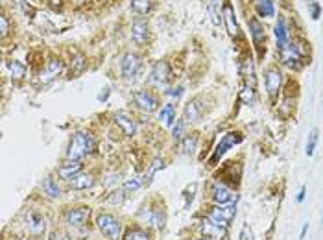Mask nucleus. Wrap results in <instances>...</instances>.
I'll return each mask as SVG.
<instances>
[{"instance_id": "ea45409f", "label": "nucleus", "mask_w": 323, "mask_h": 240, "mask_svg": "<svg viewBox=\"0 0 323 240\" xmlns=\"http://www.w3.org/2000/svg\"><path fill=\"white\" fill-rule=\"evenodd\" d=\"M207 222H211L212 225H218V227H225L227 229V225H229V222L221 220V218H218V216H214V214H207Z\"/></svg>"}, {"instance_id": "412c9836", "label": "nucleus", "mask_w": 323, "mask_h": 240, "mask_svg": "<svg viewBox=\"0 0 323 240\" xmlns=\"http://www.w3.org/2000/svg\"><path fill=\"white\" fill-rule=\"evenodd\" d=\"M28 229L32 235H41L46 229V220L39 212H32L30 218H28Z\"/></svg>"}, {"instance_id": "b1692460", "label": "nucleus", "mask_w": 323, "mask_h": 240, "mask_svg": "<svg viewBox=\"0 0 323 240\" xmlns=\"http://www.w3.org/2000/svg\"><path fill=\"white\" fill-rule=\"evenodd\" d=\"M242 76H244V80H246V85L255 89V69H253L251 57L244 59V63H242Z\"/></svg>"}, {"instance_id": "2f4dec72", "label": "nucleus", "mask_w": 323, "mask_h": 240, "mask_svg": "<svg viewBox=\"0 0 323 240\" xmlns=\"http://www.w3.org/2000/svg\"><path fill=\"white\" fill-rule=\"evenodd\" d=\"M163 168V159H153L152 161V165H150V168H148V172L144 174V177H142V181H144V185H148L150 181H152V177L157 174V170H161Z\"/></svg>"}, {"instance_id": "a211bd4d", "label": "nucleus", "mask_w": 323, "mask_h": 240, "mask_svg": "<svg viewBox=\"0 0 323 240\" xmlns=\"http://www.w3.org/2000/svg\"><path fill=\"white\" fill-rule=\"evenodd\" d=\"M68 185L72 187L74 190H87V189H91L92 185H94V179H92L91 174H80L74 175L72 179H68Z\"/></svg>"}, {"instance_id": "f8f14e48", "label": "nucleus", "mask_w": 323, "mask_h": 240, "mask_svg": "<svg viewBox=\"0 0 323 240\" xmlns=\"http://www.w3.org/2000/svg\"><path fill=\"white\" fill-rule=\"evenodd\" d=\"M61 70H63V61L61 59H50L48 63H46V67L41 70V82L43 83H48L52 82V80H55L59 74H61Z\"/></svg>"}, {"instance_id": "0eeeda50", "label": "nucleus", "mask_w": 323, "mask_h": 240, "mask_svg": "<svg viewBox=\"0 0 323 240\" xmlns=\"http://www.w3.org/2000/svg\"><path fill=\"white\" fill-rule=\"evenodd\" d=\"M221 17H223V22H225V26H227L229 35L238 37L240 30H238V24H237V15H235V9L231 6V2H225V4L221 6Z\"/></svg>"}, {"instance_id": "79ce46f5", "label": "nucleus", "mask_w": 323, "mask_h": 240, "mask_svg": "<svg viewBox=\"0 0 323 240\" xmlns=\"http://www.w3.org/2000/svg\"><path fill=\"white\" fill-rule=\"evenodd\" d=\"M166 94L177 100V98H179V96L183 94V87H177V89H170V91H166Z\"/></svg>"}, {"instance_id": "a19ab883", "label": "nucleus", "mask_w": 323, "mask_h": 240, "mask_svg": "<svg viewBox=\"0 0 323 240\" xmlns=\"http://www.w3.org/2000/svg\"><path fill=\"white\" fill-rule=\"evenodd\" d=\"M240 240H255V235H253V231L249 225H244L242 231H240Z\"/></svg>"}, {"instance_id": "a18cd8bd", "label": "nucleus", "mask_w": 323, "mask_h": 240, "mask_svg": "<svg viewBox=\"0 0 323 240\" xmlns=\"http://www.w3.org/2000/svg\"><path fill=\"white\" fill-rule=\"evenodd\" d=\"M305 194H306V189L303 187V189L299 190V194H297V202H299V203H301V202L305 200Z\"/></svg>"}, {"instance_id": "ddd939ff", "label": "nucleus", "mask_w": 323, "mask_h": 240, "mask_svg": "<svg viewBox=\"0 0 323 240\" xmlns=\"http://www.w3.org/2000/svg\"><path fill=\"white\" fill-rule=\"evenodd\" d=\"M249 32H251V39H253V45L257 46L258 50H262V46L266 43V32L264 26L258 22V18H251L249 20Z\"/></svg>"}, {"instance_id": "aec40b11", "label": "nucleus", "mask_w": 323, "mask_h": 240, "mask_svg": "<svg viewBox=\"0 0 323 240\" xmlns=\"http://www.w3.org/2000/svg\"><path fill=\"white\" fill-rule=\"evenodd\" d=\"M142 218H146V223L153 225V227H163L165 225V214L157 209H144L140 212Z\"/></svg>"}, {"instance_id": "bb28decb", "label": "nucleus", "mask_w": 323, "mask_h": 240, "mask_svg": "<svg viewBox=\"0 0 323 240\" xmlns=\"http://www.w3.org/2000/svg\"><path fill=\"white\" fill-rule=\"evenodd\" d=\"M41 187H43L45 194H48L50 198H59V196H61V189L57 187V183H55L52 177H45Z\"/></svg>"}, {"instance_id": "c9c22d12", "label": "nucleus", "mask_w": 323, "mask_h": 240, "mask_svg": "<svg viewBox=\"0 0 323 240\" xmlns=\"http://www.w3.org/2000/svg\"><path fill=\"white\" fill-rule=\"evenodd\" d=\"M142 185H144V181H142L140 177H131V179H126V181H124V190H126V192H129V190L133 192V190L140 189Z\"/></svg>"}, {"instance_id": "09e8293b", "label": "nucleus", "mask_w": 323, "mask_h": 240, "mask_svg": "<svg viewBox=\"0 0 323 240\" xmlns=\"http://www.w3.org/2000/svg\"><path fill=\"white\" fill-rule=\"evenodd\" d=\"M76 2H78V4H83V2H85V0H76Z\"/></svg>"}, {"instance_id": "37998d69", "label": "nucleus", "mask_w": 323, "mask_h": 240, "mask_svg": "<svg viewBox=\"0 0 323 240\" xmlns=\"http://www.w3.org/2000/svg\"><path fill=\"white\" fill-rule=\"evenodd\" d=\"M0 24H2V37H6L8 35V32H9L8 18H6V15H2V18H0Z\"/></svg>"}, {"instance_id": "f704fd0d", "label": "nucleus", "mask_w": 323, "mask_h": 240, "mask_svg": "<svg viewBox=\"0 0 323 240\" xmlns=\"http://www.w3.org/2000/svg\"><path fill=\"white\" fill-rule=\"evenodd\" d=\"M172 137H174V140H183L185 138V119L175 120L174 129H172Z\"/></svg>"}, {"instance_id": "dca6fc26", "label": "nucleus", "mask_w": 323, "mask_h": 240, "mask_svg": "<svg viewBox=\"0 0 323 240\" xmlns=\"http://www.w3.org/2000/svg\"><path fill=\"white\" fill-rule=\"evenodd\" d=\"M211 214L214 216H218L221 220L225 222H231L235 218V214H237V207H235V203H223V205H216V207H212L211 209Z\"/></svg>"}, {"instance_id": "f3484780", "label": "nucleus", "mask_w": 323, "mask_h": 240, "mask_svg": "<svg viewBox=\"0 0 323 240\" xmlns=\"http://www.w3.org/2000/svg\"><path fill=\"white\" fill-rule=\"evenodd\" d=\"M202 113H203V109H202V105H200V100H192L185 105L183 119H185V122H198L200 117H202Z\"/></svg>"}, {"instance_id": "4c0bfd02", "label": "nucleus", "mask_w": 323, "mask_h": 240, "mask_svg": "<svg viewBox=\"0 0 323 240\" xmlns=\"http://www.w3.org/2000/svg\"><path fill=\"white\" fill-rule=\"evenodd\" d=\"M240 100L249 105L251 102L255 100V89H253V87H248V85H246V87L242 89V92H240Z\"/></svg>"}, {"instance_id": "de8ad7c7", "label": "nucleus", "mask_w": 323, "mask_h": 240, "mask_svg": "<svg viewBox=\"0 0 323 240\" xmlns=\"http://www.w3.org/2000/svg\"><path fill=\"white\" fill-rule=\"evenodd\" d=\"M50 4H52V6H59V4H61V0H50Z\"/></svg>"}, {"instance_id": "c03bdc74", "label": "nucleus", "mask_w": 323, "mask_h": 240, "mask_svg": "<svg viewBox=\"0 0 323 240\" xmlns=\"http://www.w3.org/2000/svg\"><path fill=\"white\" fill-rule=\"evenodd\" d=\"M48 240H70L67 235H63V233H59V231H55V233H52L50 235V239Z\"/></svg>"}, {"instance_id": "8fccbe9b", "label": "nucleus", "mask_w": 323, "mask_h": 240, "mask_svg": "<svg viewBox=\"0 0 323 240\" xmlns=\"http://www.w3.org/2000/svg\"><path fill=\"white\" fill-rule=\"evenodd\" d=\"M198 240H209V239H198Z\"/></svg>"}, {"instance_id": "423d86ee", "label": "nucleus", "mask_w": 323, "mask_h": 240, "mask_svg": "<svg viewBox=\"0 0 323 240\" xmlns=\"http://www.w3.org/2000/svg\"><path fill=\"white\" fill-rule=\"evenodd\" d=\"M133 102H135V105H137L138 109L146 111V113H153L157 109V105H159L155 96L150 94L148 91H144V89L133 92Z\"/></svg>"}, {"instance_id": "7ed1b4c3", "label": "nucleus", "mask_w": 323, "mask_h": 240, "mask_svg": "<svg viewBox=\"0 0 323 240\" xmlns=\"http://www.w3.org/2000/svg\"><path fill=\"white\" fill-rule=\"evenodd\" d=\"M96 225H98V229L105 239L117 240L120 237V222L111 214H98Z\"/></svg>"}, {"instance_id": "6ab92c4d", "label": "nucleus", "mask_w": 323, "mask_h": 240, "mask_svg": "<svg viewBox=\"0 0 323 240\" xmlns=\"http://www.w3.org/2000/svg\"><path fill=\"white\" fill-rule=\"evenodd\" d=\"M82 172V163L80 161H68L67 165H63L59 170H57V174H59V177L61 179H65V181H68V179H72L74 175H78Z\"/></svg>"}, {"instance_id": "4468645a", "label": "nucleus", "mask_w": 323, "mask_h": 240, "mask_svg": "<svg viewBox=\"0 0 323 240\" xmlns=\"http://www.w3.org/2000/svg\"><path fill=\"white\" fill-rule=\"evenodd\" d=\"M115 122H117V126H119L122 131H124V135L126 137H133L135 135V131H137V124H135V120L133 117H129L126 113H117L115 115Z\"/></svg>"}, {"instance_id": "6e6552de", "label": "nucleus", "mask_w": 323, "mask_h": 240, "mask_svg": "<svg viewBox=\"0 0 323 240\" xmlns=\"http://www.w3.org/2000/svg\"><path fill=\"white\" fill-rule=\"evenodd\" d=\"M211 198L216 205H223V203H231L235 200V194L229 187H225L223 183H214L211 190Z\"/></svg>"}, {"instance_id": "58836bf2", "label": "nucleus", "mask_w": 323, "mask_h": 240, "mask_svg": "<svg viewBox=\"0 0 323 240\" xmlns=\"http://www.w3.org/2000/svg\"><path fill=\"white\" fill-rule=\"evenodd\" d=\"M126 190L122 189V190H115V192H111V196H109V200L107 202L111 203V205H120V203L124 202V198H126Z\"/></svg>"}, {"instance_id": "2eb2a0df", "label": "nucleus", "mask_w": 323, "mask_h": 240, "mask_svg": "<svg viewBox=\"0 0 323 240\" xmlns=\"http://www.w3.org/2000/svg\"><path fill=\"white\" fill-rule=\"evenodd\" d=\"M168 78H170V69H168V65L165 61H157L153 65V69H152V72H150V82L155 83V85H163V83L168 82Z\"/></svg>"}, {"instance_id": "393cba45", "label": "nucleus", "mask_w": 323, "mask_h": 240, "mask_svg": "<svg viewBox=\"0 0 323 240\" xmlns=\"http://www.w3.org/2000/svg\"><path fill=\"white\" fill-rule=\"evenodd\" d=\"M159 120H163L165 126H174L175 111H174V105H172V103H166V105L161 107V111H159Z\"/></svg>"}, {"instance_id": "72a5a7b5", "label": "nucleus", "mask_w": 323, "mask_h": 240, "mask_svg": "<svg viewBox=\"0 0 323 240\" xmlns=\"http://www.w3.org/2000/svg\"><path fill=\"white\" fill-rule=\"evenodd\" d=\"M196 142H198V137H196V133L192 135H187V137L181 140V146H183V152L185 154H192L194 148H196Z\"/></svg>"}, {"instance_id": "e433bc0d", "label": "nucleus", "mask_w": 323, "mask_h": 240, "mask_svg": "<svg viewBox=\"0 0 323 240\" xmlns=\"http://www.w3.org/2000/svg\"><path fill=\"white\" fill-rule=\"evenodd\" d=\"M316 144H318V129H312L308 135V140H306V155H312Z\"/></svg>"}, {"instance_id": "5701e85b", "label": "nucleus", "mask_w": 323, "mask_h": 240, "mask_svg": "<svg viewBox=\"0 0 323 240\" xmlns=\"http://www.w3.org/2000/svg\"><path fill=\"white\" fill-rule=\"evenodd\" d=\"M202 231H203V235H205V239H209V240H221L225 237V227L212 225L211 222H207V220L203 222Z\"/></svg>"}, {"instance_id": "473e14b6", "label": "nucleus", "mask_w": 323, "mask_h": 240, "mask_svg": "<svg viewBox=\"0 0 323 240\" xmlns=\"http://www.w3.org/2000/svg\"><path fill=\"white\" fill-rule=\"evenodd\" d=\"M9 72H11V78L13 80H20V78H24V74H26V67L22 63H18V61H9Z\"/></svg>"}, {"instance_id": "a878e982", "label": "nucleus", "mask_w": 323, "mask_h": 240, "mask_svg": "<svg viewBox=\"0 0 323 240\" xmlns=\"http://www.w3.org/2000/svg\"><path fill=\"white\" fill-rule=\"evenodd\" d=\"M255 8L260 17H273V13H275L272 0H255Z\"/></svg>"}, {"instance_id": "c85d7f7f", "label": "nucleus", "mask_w": 323, "mask_h": 240, "mask_svg": "<svg viewBox=\"0 0 323 240\" xmlns=\"http://www.w3.org/2000/svg\"><path fill=\"white\" fill-rule=\"evenodd\" d=\"M153 8V0H131V9L138 15H146Z\"/></svg>"}, {"instance_id": "4be33fe9", "label": "nucleus", "mask_w": 323, "mask_h": 240, "mask_svg": "<svg viewBox=\"0 0 323 240\" xmlns=\"http://www.w3.org/2000/svg\"><path fill=\"white\" fill-rule=\"evenodd\" d=\"M275 41H277V48L283 50L290 41H288V28H286L285 18H279L275 24Z\"/></svg>"}, {"instance_id": "9d476101", "label": "nucleus", "mask_w": 323, "mask_h": 240, "mask_svg": "<svg viewBox=\"0 0 323 240\" xmlns=\"http://www.w3.org/2000/svg\"><path fill=\"white\" fill-rule=\"evenodd\" d=\"M89 218V209L87 207H76V209H68L65 212V222L72 227H80L85 223V220Z\"/></svg>"}, {"instance_id": "9b49d317", "label": "nucleus", "mask_w": 323, "mask_h": 240, "mask_svg": "<svg viewBox=\"0 0 323 240\" xmlns=\"http://www.w3.org/2000/svg\"><path fill=\"white\" fill-rule=\"evenodd\" d=\"M264 80H266L268 94L273 98L279 92V89H281V85H283V74H281L279 69H270V70H266V78Z\"/></svg>"}, {"instance_id": "f03ea898", "label": "nucleus", "mask_w": 323, "mask_h": 240, "mask_svg": "<svg viewBox=\"0 0 323 240\" xmlns=\"http://www.w3.org/2000/svg\"><path fill=\"white\" fill-rule=\"evenodd\" d=\"M279 55H281V63L285 65V67L299 69L305 57V45L295 43V41L294 43H288L283 50H279Z\"/></svg>"}, {"instance_id": "f257e3e1", "label": "nucleus", "mask_w": 323, "mask_h": 240, "mask_svg": "<svg viewBox=\"0 0 323 240\" xmlns=\"http://www.w3.org/2000/svg\"><path fill=\"white\" fill-rule=\"evenodd\" d=\"M92 150H94V140H92L91 133H87V131H78V133H74L72 140H70V144H68L67 159H68V161H80L82 157L89 155Z\"/></svg>"}, {"instance_id": "1a4fd4ad", "label": "nucleus", "mask_w": 323, "mask_h": 240, "mask_svg": "<svg viewBox=\"0 0 323 240\" xmlns=\"http://www.w3.org/2000/svg\"><path fill=\"white\" fill-rule=\"evenodd\" d=\"M148 35H150V28L144 20H135L131 24V39L137 46H144L148 43Z\"/></svg>"}, {"instance_id": "cd10ccee", "label": "nucleus", "mask_w": 323, "mask_h": 240, "mask_svg": "<svg viewBox=\"0 0 323 240\" xmlns=\"http://www.w3.org/2000/svg\"><path fill=\"white\" fill-rule=\"evenodd\" d=\"M85 67H87V61H85V57L82 54L74 55L72 61H70V76L76 78V76H80V74L85 70Z\"/></svg>"}, {"instance_id": "c756f323", "label": "nucleus", "mask_w": 323, "mask_h": 240, "mask_svg": "<svg viewBox=\"0 0 323 240\" xmlns=\"http://www.w3.org/2000/svg\"><path fill=\"white\" fill-rule=\"evenodd\" d=\"M209 15H211V20L214 26H220V22L223 20L220 11V0H211L209 2Z\"/></svg>"}, {"instance_id": "20e7f679", "label": "nucleus", "mask_w": 323, "mask_h": 240, "mask_svg": "<svg viewBox=\"0 0 323 240\" xmlns=\"http://www.w3.org/2000/svg\"><path fill=\"white\" fill-rule=\"evenodd\" d=\"M238 142H242V135H240L238 131H229V133H225V135L221 137L220 142H218V146H216V150H214V154H212L211 165L218 163V159H221L223 154H225L229 148H233L235 144H238Z\"/></svg>"}, {"instance_id": "39448f33", "label": "nucleus", "mask_w": 323, "mask_h": 240, "mask_svg": "<svg viewBox=\"0 0 323 240\" xmlns=\"http://www.w3.org/2000/svg\"><path fill=\"white\" fill-rule=\"evenodd\" d=\"M140 70V57L137 54H133V52H128V54L122 55V59H120V72L124 78H135L137 72Z\"/></svg>"}, {"instance_id": "7c9ffc66", "label": "nucleus", "mask_w": 323, "mask_h": 240, "mask_svg": "<svg viewBox=\"0 0 323 240\" xmlns=\"http://www.w3.org/2000/svg\"><path fill=\"white\" fill-rule=\"evenodd\" d=\"M122 240H150V235H148V231L140 229V227H133V229L126 231Z\"/></svg>"}, {"instance_id": "49530a36", "label": "nucleus", "mask_w": 323, "mask_h": 240, "mask_svg": "<svg viewBox=\"0 0 323 240\" xmlns=\"http://www.w3.org/2000/svg\"><path fill=\"white\" fill-rule=\"evenodd\" d=\"M306 229H308V223H305L303 229H301V239H305V235H306Z\"/></svg>"}]
</instances>
